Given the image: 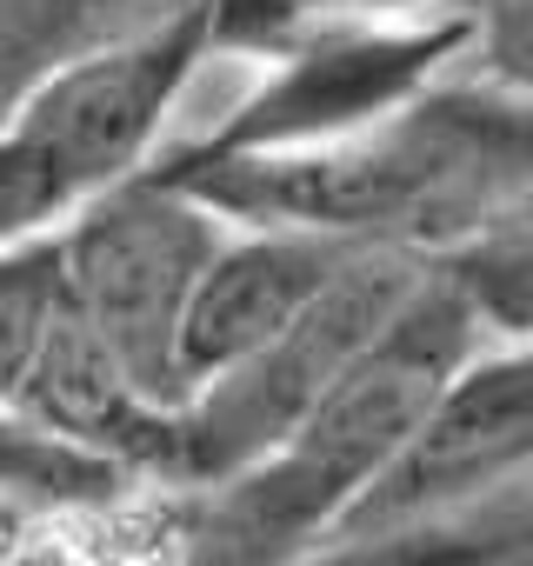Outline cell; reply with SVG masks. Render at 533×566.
Wrapping results in <instances>:
<instances>
[{"label": "cell", "instance_id": "3", "mask_svg": "<svg viewBox=\"0 0 533 566\" xmlns=\"http://www.w3.org/2000/svg\"><path fill=\"white\" fill-rule=\"evenodd\" d=\"M213 61V8L34 87L0 120V253L54 240L121 180L160 167L167 120Z\"/></svg>", "mask_w": 533, "mask_h": 566}, {"label": "cell", "instance_id": "5", "mask_svg": "<svg viewBox=\"0 0 533 566\" xmlns=\"http://www.w3.org/2000/svg\"><path fill=\"white\" fill-rule=\"evenodd\" d=\"M473 41H480V14H341L274 67H260V81L213 127L174 140L160 167L301 154L367 134L387 114L433 94L447 74H460Z\"/></svg>", "mask_w": 533, "mask_h": 566}, {"label": "cell", "instance_id": "4", "mask_svg": "<svg viewBox=\"0 0 533 566\" xmlns=\"http://www.w3.org/2000/svg\"><path fill=\"white\" fill-rule=\"evenodd\" d=\"M220 240H227V220L160 167L121 180L54 233L67 314L167 413H187L180 327Z\"/></svg>", "mask_w": 533, "mask_h": 566}, {"label": "cell", "instance_id": "2", "mask_svg": "<svg viewBox=\"0 0 533 566\" xmlns=\"http://www.w3.org/2000/svg\"><path fill=\"white\" fill-rule=\"evenodd\" d=\"M493 347L467 287L433 266L400 321L321 394V407L240 480L207 493L200 566H307L407 460L447 387Z\"/></svg>", "mask_w": 533, "mask_h": 566}, {"label": "cell", "instance_id": "10", "mask_svg": "<svg viewBox=\"0 0 533 566\" xmlns=\"http://www.w3.org/2000/svg\"><path fill=\"white\" fill-rule=\"evenodd\" d=\"M447 273L467 287L493 340H533V187H520L453 260Z\"/></svg>", "mask_w": 533, "mask_h": 566}, {"label": "cell", "instance_id": "12", "mask_svg": "<svg viewBox=\"0 0 533 566\" xmlns=\"http://www.w3.org/2000/svg\"><path fill=\"white\" fill-rule=\"evenodd\" d=\"M467 74L533 101V0H493L480 14V41L467 54Z\"/></svg>", "mask_w": 533, "mask_h": 566}, {"label": "cell", "instance_id": "14", "mask_svg": "<svg viewBox=\"0 0 533 566\" xmlns=\"http://www.w3.org/2000/svg\"><path fill=\"white\" fill-rule=\"evenodd\" d=\"M21 533H28V506L0 493V566H8V559L21 553Z\"/></svg>", "mask_w": 533, "mask_h": 566}, {"label": "cell", "instance_id": "7", "mask_svg": "<svg viewBox=\"0 0 533 566\" xmlns=\"http://www.w3.org/2000/svg\"><path fill=\"white\" fill-rule=\"evenodd\" d=\"M526 480H533V340H493L447 387V400L433 407L407 460L360 500V513L334 533V546L420 526L433 513H453L467 500H487Z\"/></svg>", "mask_w": 533, "mask_h": 566}, {"label": "cell", "instance_id": "9", "mask_svg": "<svg viewBox=\"0 0 533 566\" xmlns=\"http://www.w3.org/2000/svg\"><path fill=\"white\" fill-rule=\"evenodd\" d=\"M213 0H0V120L54 74L140 48Z\"/></svg>", "mask_w": 533, "mask_h": 566}, {"label": "cell", "instance_id": "1", "mask_svg": "<svg viewBox=\"0 0 533 566\" xmlns=\"http://www.w3.org/2000/svg\"><path fill=\"white\" fill-rule=\"evenodd\" d=\"M160 174L200 193L227 227H301L447 266L520 187H533V101L460 67L367 134Z\"/></svg>", "mask_w": 533, "mask_h": 566}, {"label": "cell", "instance_id": "13", "mask_svg": "<svg viewBox=\"0 0 533 566\" xmlns=\"http://www.w3.org/2000/svg\"><path fill=\"white\" fill-rule=\"evenodd\" d=\"M347 14H487L493 0H334Z\"/></svg>", "mask_w": 533, "mask_h": 566}, {"label": "cell", "instance_id": "6", "mask_svg": "<svg viewBox=\"0 0 533 566\" xmlns=\"http://www.w3.org/2000/svg\"><path fill=\"white\" fill-rule=\"evenodd\" d=\"M427 273L433 260L414 253H360L274 347H260L247 367L220 374L187 400L174 440V480L213 493L247 467H260L321 407V394L400 321V307L427 287Z\"/></svg>", "mask_w": 533, "mask_h": 566}, {"label": "cell", "instance_id": "8", "mask_svg": "<svg viewBox=\"0 0 533 566\" xmlns=\"http://www.w3.org/2000/svg\"><path fill=\"white\" fill-rule=\"evenodd\" d=\"M360 253L374 247H347L327 233H301V227H227L180 327L187 400L213 387L220 374L247 367L260 347H274Z\"/></svg>", "mask_w": 533, "mask_h": 566}, {"label": "cell", "instance_id": "11", "mask_svg": "<svg viewBox=\"0 0 533 566\" xmlns=\"http://www.w3.org/2000/svg\"><path fill=\"white\" fill-rule=\"evenodd\" d=\"M61 321V247H8L0 253V413H8Z\"/></svg>", "mask_w": 533, "mask_h": 566}]
</instances>
